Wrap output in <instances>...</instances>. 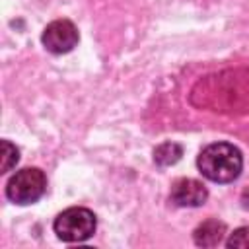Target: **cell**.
Wrapping results in <instances>:
<instances>
[{"label":"cell","mask_w":249,"mask_h":249,"mask_svg":"<svg viewBox=\"0 0 249 249\" xmlns=\"http://www.w3.org/2000/svg\"><path fill=\"white\" fill-rule=\"evenodd\" d=\"M198 171L212 183H231L243 169V156L239 148L230 142H214L202 148L196 160Z\"/></svg>","instance_id":"cell-1"},{"label":"cell","mask_w":249,"mask_h":249,"mask_svg":"<svg viewBox=\"0 0 249 249\" xmlns=\"http://www.w3.org/2000/svg\"><path fill=\"white\" fill-rule=\"evenodd\" d=\"M95 226H97L95 214L82 206H72L62 210L53 224L56 237L66 243H80L89 239L95 233Z\"/></svg>","instance_id":"cell-2"},{"label":"cell","mask_w":249,"mask_h":249,"mask_svg":"<svg viewBox=\"0 0 249 249\" xmlns=\"http://www.w3.org/2000/svg\"><path fill=\"white\" fill-rule=\"evenodd\" d=\"M47 191V177L39 167H23L16 171L8 185L6 196L16 204H33L37 202Z\"/></svg>","instance_id":"cell-3"},{"label":"cell","mask_w":249,"mask_h":249,"mask_svg":"<svg viewBox=\"0 0 249 249\" xmlns=\"http://www.w3.org/2000/svg\"><path fill=\"white\" fill-rule=\"evenodd\" d=\"M41 41L49 53L64 54V53H70L78 45L80 33H78V27L70 19H54L43 29Z\"/></svg>","instance_id":"cell-4"},{"label":"cell","mask_w":249,"mask_h":249,"mask_svg":"<svg viewBox=\"0 0 249 249\" xmlns=\"http://www.w3.org/2000/svg\"><path fill=\"white\" fill-rule=\"evenodd\" d=\"M169 198L175 206H200L204 204V200L208 198V191L206 187L196 181V179H191V177H181L177 179L173 185H171V193H169Z\"/></svg>","instance_id":"cell-5"},{"label":"cell","mask_w":249,"mask_h":249,"mask_svg":"<svg viewBox=\"0 0 249 249\" xmlns=\"http://www.w3.org/2000/svg\"><path fill=\"white\" fill-rule=\"evenodd\" d=\"M224 235L226 224L220 220H206L193 231V239L198 247H216L224 241Z\"/></svg>","instance_id":"cell-6"},{"label":"cell","mask_w":249,"mask_h":249,"mask_svg":"<svg viewBox=\"0 0 249 249\" xmlns=\"http://www.w3.org/2000/svg\"><path fill=\"white\" fill-rule=\"evenodd\" d=\"M183 156V148L177 142H163L154 150V161L158 165H173L181 160Z\"/></svg>","instance_id":"cell-7"},{"label":"cell","mask_w":249,"mask_h":249,"mask_svg":"<svg viewBox=\"0 0 249 249\" xmlns=\"http://www.w3.org/2000/svg\"><path fill=\"white\" fill-rule=\"evenodd\" d=\"M2 173H8L16 163H18V160H19V152H18V148L12 144V142H8V140H2Z\"/></svg>","instance_id":"cell-8"},{"label":"cell","mask_w":249,"mask_h":249,"mask_svg":"<svg viewBox=\"0 0 249 249\" xmlns=\"http://www.w3.org/2000/svg\"><path fill=\"white\" fill-rule=\"evenodd\" d=\"M226 247L230 249H249V226L237 228L233 233H230Z\"/></svg>","instance_id":"cell-9"},{"label":"cell","mask_w":249,"mask_h":249,"mask_svg":"<svg viewBox=\"0 0 249 249\" xmlns=\"http://www.w3.org/2000/svg\"><path fill=\"white\" fill-rule=\"evenodd\" d=\"M241 206H243L245 210H249V189H245V191L241 193Z\"/></svg>","instance_id":"cell-10"}]
</instances>
